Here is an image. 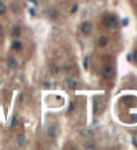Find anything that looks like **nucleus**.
I'll use <instances>...</instances> for the list:
<instances>
[{"label": "nucleus", "mask_w": 137, "mask_h": 150, "mask_svg": "<svg viewBox=\"0 0 137 150\" xmlns=\"http://www.w3.org/2000/svg\"><path fill=\"white\" fill-rule=\"evenodd\" d=\"M7 65H8V68L10 69H12V71H16L18 68H19V61L15 58V57H8V59H7Z\"/></svg>", "instance_id": "nucleus-5"}, {"label": "nucleus", "mask_w": 137, "mask_h": 150, "mask_svg": "<svg viewBox=\"0 0 137 150\" xmlns=\"http://www.w3.org/2000/svg\"><path fill=\"white\" fill-rule=\"evenodd\" d=\"M16 124H18V116L16 115H14L11 119V124H10V129H15Z\"/></svg>", "instance_id": "nucleus-14"}, {"label": "nucleus", "mask_w": 137, "mask_h": 150, "mask_svg": "<svg viewBox=\"0 0 137 150\" xmlns=\"http://www.w3.org/2000/svg\"><path fill=\"white\" fill-rule=\"evenodd\" d=\"M78 8H79L78 4H74V6L70 8V14H77V12H78Z\"/></svg>", "instance_id": "nucleus-17"}, {"label": "nucleus", "mask_w": 137, "mask_h": 150, "mask_svg": "<svg viewBox=\"0 0 137 150\" xmlns=\"http://www.w3.org/2000/svg\"><path fill=\"white\" fill-rule=\"evenodd\" d=\"M82 135H87V137H91V135H93V133H91V131H89V130H86V131H82Z\"/></svg>", "instance_id": "nucleus-22"}, {"label": "nucleus", "mask_w": 137, "mask_h": 150, "mask_svg": "<svg viewBox=\"0 0 137 150\" xmlns=\"http://www.w3.org/2000/svg\"><path fill=\"white\" fill-rule=\"evenodd\" d=\"M0 85H1V80H0Z\"/></svg>", "instance_id": "nucleus-28"}, {"label": "nucleus", "mask_w": 137, "mask_h": 150, "mask_svg": "<svg viewBox=\"0 0 137 150\" xmlns=\"http://www.w3.org/2000/svg\"><path fill=\"white\" fill-rule=\"evenodd\" d=\"M4 35V27H3V24L0 23V37Z\"/></svg>", "instance_id": "nucleus-23"}, {"label": "nucleus", "mask_w": 137, "mask_h": 150, "mask_svg": "<svg viewBox=\"0 0 137 150\" xmlns=\"http://www.w3.org/2000/svg\"><path fill=\"white\" fill-rule=\"evenodd\" d=\"M101 75L104 79H112L114 76V68L112 65H105L101 69Z\"/></svg>", "instance_id": "nucleus-2"}, {"label": "nucleus", "mask_w": 137, "mask_h": 150, "mask_svg": "<svg viewBox=\"0 0 137 150\" xmlns=\"http://www.w3.org/2000/svg\"><path fill=\"white\" fill-rule=\"evenodd\" d=\"M85 149H95V143L89 141V142L85 143Z\"/></svg>", "instance_id": "nucleus-16"}, {"label": "nucleus", "mask_w": 137, "mask_h": 150, "mask_svg": "<svg viewBox=\"0 0 137 150\" xmlns=\"http://www.w3.org/2000/svg\"><path fill=\"white\" fill-rule=\"evenodd\" d=\"M47 133H48V137L50 138H57V135H58V127L55 126H50L48 127V130H47Z\"/></svg>", "instance_id": "nucleus-10"}, {"label": "nucleus", "mask_w": 137, "mask_h": 150, "mask_svg": "<svg viewBox=\"0 0 137 150\" xmlns=\"http://www.w3.org/2000/svg\"><path fill=\"white\" fill-rule=\"evenodd\" d=\"M128 23H129V20L126 19V18L125 19H122V26H128Z\"/></svg>", "instance_id": "nucleus-24"}, {"label": "nucleus", "mask_w": 137, "mask_h": 150, "mask_svg": "<svg viewBox=\"0 0 137 150\" xmlns=\"http://www.w3.org/2000/svg\"><path fill=\"white\" fill-rule=\"evenodd\" d=\"M7 14V6L3 3V1H0V16H3Z\"/></svg>", "instance_id": "nucleus-13"}, {"label": "nucleus", "mask_w": 137, "mask_h": 150, "mask_svg": "<svg viewBox=\"0 0 137 150\" xmlns=\"http://www.w3.org/2000/svg\"><path fill=\"white\" fill-rule=\"evenodd\" d=\"M48 71H50L51 75H58L59 73V68L57 66V65H50V68H48Z\"/></svg>", "instance_id": "nucleus-12"}, {"label": "nucleus", "mask_w": 137, "mask_h": 150, "mask_svg": "<svg viewBox=\"0 0 137 150\" xmlns=\"http://www.w3.org/2000/svg\"><path fill=\"white\" fill-rule=\"evenodd\" d=\"M19 100H20L22 103L24 102V93H20V95H19Z\"/></svg>", "instance_id": "nucleus-25"}, {"label": "nucleus", "mask_w": 137, "mask_h": 150, "mask_svg": "<svg viewBox=\"0 0 137 150\" xmlns=\"http://www.w3.org/2000/svg\"><path fill=\"white\" fill-rule=\"evenodd\" d=\"M66 85L69 89H71V91H74V89H77L78 88V81L74 79V77H67L66 79Z\"/></svg>", "instance_id": "nucleus-7"}, {"label": "nucleus", "mask_w": 137, "mask_h": 150, "mask_svg": "<svg viewBox=\"0 0 137 150\" xmlns=\"http://www.w3.org/2000/svg\"><path fill=\"white\" fill-rule=\"evenodd\" d=\"M26 142H27L26 135H24V134H19V135H18V138H16V143H18V146H23Z\"/></svg>", "instance_id": "nucleus-11"}, {"label": "nucleus", "mask_w": 137, "mask_h": 150, "mask_svg": "<svg viewBox=\"0 0 137 150\" xmlns=\"http://www.w3.org/2000/svg\"><path fill=\"white\" fill-rule=\"evenodd\" d=\"M108 44H109V39L106 35H100L97 38V46H100V48H105Z\"/></svg>", "instance_id": "nucleus-8"}, {"label": "nucleus", "mask_w": 137, "mask_h": 150, "mask_svg": "<svg viewBox=\"0 0 137 150\" xmlns=\"http://www.w3.org/2000/svg\"><path fill=\"white\" fill-rule=\"evenodd\" d=\"M38 1H39V0H31V3L34 4V6H38Z\"/></svg>", "instance_id": "nucleus-27"}, {"label": "nucleus", "mask_w": 137, "mask_h": 150, "mask_svg": "<svg viewBox=\"0 0 137 150\" xmlns=\"http://www.w3.org/2000/svg\"><path fill=\"white\" fill-rule=\"evenodd\" d=\"M39 1H40V0H39ZM42 1H43V0H42Z\"/></svg>", "instance_id": "nucleus-29"}, {"label": "nucleus", "mask_w": 137, "mask_h": 150, "mask_svg": "<svg viewBox=\"0 0 137 150\" xmlns=\"http://www.w3.org/2000/svg\"><path fill=\"white\" fill-rule=\"evenodd\" d=\"M11 49L14 51H20L23 49V42L19 38H14V41L11 42Z\"/></svg>", "instance_id": "nucleus-6"}, {"label": "nucleus", "mask_w": 137, "mask_h": 150, "mask_svg": "<svg viewBox=\"0 0 137 150\" xmlns=\"http://www.w3.org/2000/svg\"><path fill=\"white\" fill-rule=\"evenodd\" d=\"M79 30H81V32H82V35L89 37L91 34V31H93V26H91L90 22H82Z\"/></svg>", "instance_id": "nucleus-3"}, {"label": "nucleus", "mask_w": 137, "mask_h": 150, "mask_svg": "<svg viewBox=\"0 0 137 150\" xmlns=\"http://www.w3.org/2000/svg\"><path fill=\"white\" fill-rule=\"evenodd\" d=\"M77 108V103H74V102H71L70 104H69V108H67V112H73V111Z\"/></svg>", "instance_id": "nucleus-15"}, {"label": "nucleus", "mask_w": 137, "mask_h": 150, "mask_svg": "<svg viewBox=\"0 0 137 150\" xmlns=\"http://www.w3.org/2000/svg\"><path fill=\"white\" fill-rule=\"evenodd\" d=\"M10 35L12 38H20V35H22V27H20L19 24H14L10 28Z\"/></svg>", "instance_id": "nucleus-4"}, {"label": "nucleus", "mask_w": 137, "mask_h": 150, "mask_svg": "<svg viewBox=\"0 0 137 150\" xmlns=\"http://www.w3.org/2000/svg\"><path fill=\"white\" fill-rule=\"evenodd\" d=\"M89 58H87V57H85V59H83V68H85V69H89Z\"/></svg>", "instance_id": "nucleus-19"}, {"label": "nucleus", "mask_w": 137, "mask_h": 150, "mask_svg": "<svg viewBox=\"0 0 137 150\" xmlns=\"http://www.w3.org/2000/svg\"><path fill=\"white\" fill-rule=\"evenodd\" d=\"M130 58L133 59V62H136V64H137V50L134 51V53H133L132 55H130Z\"/></svg>", "instance_id": "nucleus-20"}, {"label": "nucleus", "mask_w": 137, "mask_h": 150, "mask_svg": "<svg viewBox=\"0 0 137 150\" xmlns=\"http://www.w3.org/2000/svg\"><path fill=\"white\" fill-rule=\"evenodd\" d=\"M42 84H43V87H47V88L50 87V84L47 83V81H43V83H42Z\"/></svg>", "instance_id": "nucleus-26"}, {"label": "nucleus", "mask_w": 137, "mask_h": 150, "mask_svg": "<svg viewBox=\"0 0 137 150\" xmlns=\"http://www.w3.org/2000/svg\"><path fill=\"white\" fill-rule=\"evenodd\" d=\"M47 16H48L51 20H57L59 18V12L57 11V10H54V8H50V10L47 11Z\"/></svg>", "instance_id": "nucleus-9"}, {"label": "nucleus", "mask_w": 137, "mask_h": 150, "mask_svg": "<svg viewBox=\"0 0 137 150\" xmlns=\"http://www.w3.org/2000/svg\"><path fill=\"white\" fill-rule=\"evenodd\" d=\"M28 12H30V15H31V16H36L35 8H30V10H28Z\"/></svg>", "instance_id": "nucleus-21"}, {"label": "nucleus", "mask_w": 137, "mask_h": 150, "mask_svg": "<svg viewBox=\"0 0 137 150\" xmlns=\"http://www.w3.org/2000/svg\"><path fill=\"white\" fill-rule=\"evenodd\" d=\"M104 24L108 28H116L118 26V19L114 15H106L104 18Z\"/></svg>", "instance_id": "nucleus-1"}, {"label": "nucleus", "mask_w": 137, "mask_h": 150, "mask_svg": "<svg viewBox=\"0 0 137 150\" xmlns=\"http://www.w3.org/2000/svg\"><path fill=\"white\" fill-rule=\"evenodd\" d=\"M93 110H94V112H98V100H94V103H93Z\"/></svg>", "instance_id": "nucleus-18"}]
</instances>
